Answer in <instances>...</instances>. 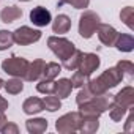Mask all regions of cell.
Here are the masks:
<instances>
[{"instance_id": "cell-13", "label": "cell", "mask_w": 134, "mask_h": 134, "mask_svg": "<svg viewBox=\"0 0 134 134\" xmlns=\"http://www.w3.org/2000/svg\"><path fill=\"white\" fill-rule=\"evenodd\" d=\"M71 90H73V84H71L70 79H66V77H62V79L54 82V95L58 96L60 99L68 98L71 95Z\"/></svg>"}, {"instance_id": "cell-21", "label": "cell", "mask_w": 134, "mask_h": 134, "mask_svg": "<svg viewBox=\"0 0 134 134\" xmlns=\"http://www.w3.org/2000/svg\"><path fill=\"white\" fill-rule=\"evenodd\" d=\"M3 88L10 95H18L24 90V82H22L21 77H11L7 82H3Z\"/></svg>"}, {"instance_id": "cell-4", "label": "cell", "mask_w": 134, "mask_h": 134, "mask_svg": "<svg viewBox=\"0 0 134 134\" xmlns=\"http://www.w3.org/2000/svg\"><path fill=\"white\" fill-rule=\"evenodd\" d=\"M101 24V18L99 14H96L95 11H84L79 18V35L85 40L92 38L96 33L98 25Z\"/></svg>"}, {"instance_id": "cell-9", "label": "cell", "mask_w": 134, "mask_h": 134, "mask_svg": "<svg viewBox=\"0 0 134 134\" xmlns=\"http://www.w3.org/2000/svg\"><path fill=\"white\" fill-rule=\"evenodd\" d=\"M96 33H98V38H99V41L104 44V46H114V43H115V40H117V35H118V32L112 27V25H109V24H99L98 25V29H96Z\"/></svg>"}, {"instance_id": "cell-14", "label": "cell", "mask_w": 134, "mask_h": 134, "mask_svg": "<svg viewBox=\"0 0 134 134\" xmlns=\"http://www.w3.org/2000/svg\"><path fill=\"white\" fill-rule=\"evenodd\" d=\"M22 110L24 114L27 115H35V114H40L41 110H44V104H43V99L36 98V96H32V98H27L22 104Z\"/></svg>"}, {"instance_id": "cell-7", "label": "cell", "mask_w": 134, "mask_h": 134, "mask_svg": "<svg viewBox=\"0 0 134 134\" xmlns=\"http://www.w3.org/2000/svg\"><path fill=\"white\" fill-rule=\"evenodd\" d=\"M40 38H41V32L36 30V29H32L29 25H22V27H19L13 32V40L19 46L33 44V43L40 41Z\"/></svg>"}, {"instance_id": "cell-35", "label": "cell", "mask_w": 134, "mask_h": 134, "mask_svg": "<svg viewBox=\"0 0 134 134\" xmlns=\"http://www.w3.org/2000/svg\"><path fill=\"white\" fill-rule=\"evenodd\" d=\"M66 3H70V0H58V2H57L58 7H63V5H66Z\"/></svg>"}, {"instance_id": "cell-23", "label": "cell", "mask_w": 134, "mask_h": 134, "mask_svg": "<svg viewBox=\"0 0 134 134\" xmlns=\"http://www.w3.org/2000/svg\"><path fill=\"white\" fill-rule=\"evenodd\" d=\"M109 117H110V120L112 121H121V118L126 115V112H128V109H125V107H121V106H118V104H115L114 101L109 104Z\"/></svg>"}, {"instance_id": "cell-34", "label": "cell", "mask_w": 134, "mask_h": 134, "mask_svg": "<svg viewBox=\"0 0 134 134\" xmlns=\"http://www.w3.org/2000/svg\"><path fill=\"white\" fill-rule=\"evenodd\" d=\"M8 120H7V115H5V112H0V129L3 128V125L7 123Z\"/></svg>"}, {"instance_id": "cell-2", "label": "cell", "mask_w": 134, "mask_h": 134, "mask_svg": "<svg viewBox=\"0 0 134 134\" xmlns=\"http://www.w3.org/2000/svg\"><path fill=\"white\" fill-rule=\"evenodd\" d=\"M109 98L107 95H93L88 101L82 103V104H77L79 106V115L81 117H101L107 109H109Z\"/></svg>"}, {"instance_id": "cell-10", "label": "cell", "mask_w": 134, "mask_h": 134, "mask_svg": "<svg viewBox=\"0 0 134 134\" xmlns=\"http://www.w3.org/2000/svg\"><path fill=\"white\" fill-rule=\"evenodd\" d=\"M30 21L36 27H46L52 22V16H51V11L46 10L44 7H36L30 11Z\"/></svg>"}, {"instance_id": "cell-1", "label": "cell", "mask_w": 134, "mask_h": 134, "mask_svg": "<svg viewBox=\"0 0 134 134\" xmlns=\"http://www.w3.org/2000/svg\"><path fill=\"white\" fill-rule=\"evenodd\" d=\"M123 77L125 76L120 73V70L117 68V66H112V68H107L106 71H103L98 77L88 79L87 81V87L90 88V92L93 95H104L110 88L117 87L123 81Z\"/></svg>"}, {"instance_id": "cell-30", "label": "cell", "mask_w": 134, "mask_h": 134, "mask_svg": "<svg viewBox=\"0 0 134 134\" xmlns=\"http://www.w3.org/2000/svg\"><path fill=\"white\" fill-rule=\"evenodd\" d=\"M92 96H93V93L90 92V88H88L87 84H85L84 87H81V90H79V93H77V96H76V103H77V104H82V103L88 101Z\"/></svg>"}, {"instance_id": "cell-11", "label": "cell", "mask_w": 134, "mask_h": 134, "mask_svg": "<svg viewBox=\"0 0 134 134\" xmlns=\"http://www.w3.org/2000/svg\"><path fill=\"white\" fill-rule=\"evenodd\" d=\"M114 103L118 104V106H121V107H125V109H128V110H131V107L134 106V88L131 85L123 87L114 96Z\"/></svg>"}, {"instance_id": "cell-24", "label": "cell", "mask_w": 134, "mask_h": 134, "mask_svg": "<svg viewBox=\"0 0 134 134\" xmlns=\"http://www.w3.org/2000/svg\"><path fill=\"white\" fill-rule=\"evenodd\" d=\"M43 104H44V109L49 110V112H57V110L62 107V101H60V98L55 96V95H47V96H44Z\"/></svg>"}, {"instance_id": "cell-31", "label": "cell", "mask_w": 134, "mask_h": 134, "mask_svg": "<svg viewBox=\"0 0 134 134\" xmlns=\"http://www.w3.org/2000/svg\"><path fill=\"white\" fill-rule=\"evenodd\" d=\"M0 132L2 134H18L19 132V126L16 123H13V121H7L3 125V128L0 129Z\"/></svg>"}, {"instance_id": "cell-12", "label": "cell", "mask_w": 134, "mask_h": 134, "mask_svg": "<svg viewBox=\"0 0 134 134\" xmlns=\"http://www.w3.org/2000/svg\"><path fill=\"white\" fill-rule=\"evenodd\" d=\"M44 65H46V62L43 58H35L32 63H29V70H27V74H25L24 79L29 81V82H35V81L41 79Z\"/></svg>"}, {"instance_id": "cell-20", "label": "cell", "mask_w": 134, "mask_h": 134, "mask_svg": "<svg viewBox=\"0 0 134 134\" xmlns=\"http://www.w3.org/2000/svg\"><path fill=\"white\" fill-rule=\"evenodd\" d=\"M62 71V65H58L57 62H49L44 65V70H43V74H41V79H57L58 74Z\"/></svg>"}, {"instance_id": "cell-19", "label": "cell", "mask_w": 134, "mask_h": 134, "mask_svg": "<svg viewBox=\"0 0 134 134\" xmlns=\"http://www.w3.org/2000/svg\"><path fill=\"white\" fill-rule=\"evenodd\" d=\"M19 18H22V10L18 7H7L0 11V21L5 22V24H11L14 21H18Z\"/></svg>"}, {"instance_id": "cell-22", "label": "cell", "mask_w": 134, "mask_h": 134, "mask_svg": "<svg viewBox=\"0 0 134 134\" xmlns=\"http://www.w3.org/2000/svg\"><path fill=\"white\" fill-rule=\"evenodd\" d=\"M81 57H82V51L76 49L70 57H66V58L63 60V65H62V66H63L65 70H68V71H74V70H77V66H79Z\"/></svg>"}, {"instance_id": "cell-8", "label": "cell", "mask_w": 134, "mask_h": 134, "mask_svg": "<svg viewBox=\"0 0 134 134\" xmlns=\"http://www.w3.org/2000/svg\"><path fill=\"white\" fill-rule=\"evenodd\" d=\"M99 65H101V58L93 54V52H87L84 54L82 52V57H81V62H79V66H77V70L85 74V76H92L98 68H99Z\"/></svg>"}, {"instance_id": "cell-27", "label": "cell", "mask_w": 134, "mask_h": 134, "mask_svg": "<svg viewBox=\"0 0 134 134\" xmlns=\"http://www.w3.org/2000/svg\"><path fill=\"white\" fill-rule=\"evenodd\" d=\"M115 66L120 70V73L123 76H128V77L134 76V65H132V62H129V60H120Z\"/></svg>"}, {"instance_id": "cell-16", "label": "cell", "mask_w": 134, "mask_h": 134, "mask_svg": "<svg viewBox=\"0 0 134 134\" xmlns=\"http://www.w3.org/2000/svg\"><path fill=\"white\" fill-rule=\"evenodd\" d=\"M25 128L30 134H41L47 129V120L43 117H36V118H29L25 121Z\"/></svg>"}, {"instance_id": "cell-33", "label": "cell", "mask_w": 134, "mask_h": 134, "mask_svg": "<svg viewBox=\"0 0 134 134\" xmlns=\"http://www.w3.org/2000/svg\"><path fill=\"white\" fill-rule=\"evenodd\" d=\"M8 106H10V104H8V101H7L2 95H0V112H5V110L8 109Z\"/></svg>"}, {"instance_id": "cell-15", "label": "cell", "mask_w": 134, "mask_h": 134, "mask_svg": "<svg viewBox=\"0 0 134 134\" xmlns=\"http://www.w3.org/2000/svg\"><path fill=\"white\" fill-rule=\"evenodd\" d=\"M114 46L120 51V52H131L134 49V38L129 33H118L117 40L114 43Z\"/></svg>"}, {"instance_id": "cell-32", "label": "cell", "mask_w": 134, "mask_h": 134, "mask_svg": "<svg viewBox=\"0 0 134 134\" xmlns=\"http://www.w3.org/2000/svg\"><path fill=\"white\" fill-rule=\"evenodd\" d=\"M68 5H71V7L76 8V10H85V8H88V5H90V0H70Z\"/></svg>"}, {"instance_id": "cell-5", "label": "cell", "mask_w": 134, "mask_h": 134, "mask_svg": "<svg viewBox=\"0 0 134 134\" xmlns=\"http://www.w3.org/2000/svg\"><path fill=\"white\" fill-rule=\"evenodd\" d=\"M47 46L62 62L76 51V46L73 44V41H70L65 36H49L47 38Z\"/></svg>"}, {"instance_id": "cell-17", "label": "cell", "mask_w": 134, "mask_h": 134, "mask_svg": "<svg viewBox=\"0 0 134 134\" xmlns=\"http://www.w3.org/2000/svg\"><path fill=\"white\" fill-rule=\"evenodd\" d=\"M99 128V120L98 117H81L79 123V131L82 134H93Z\"/></svg>"}, {"instance_id": "cell-6", "label": "cell", "mask_w": 134, "mask_h": 134, "mask_svg": "<svg viewBox=\"0 0 134 134\" xmlns=\"http://www.w3.org/2000/svg\"><path fill=\"white\" fill-rule=\"evenodd\" d=\"M79 123H81L79 112H68L55 120V129L62 134L76 132V131H79Z\"/></svg>"}, {"instance_id": "cell-26", "label": "cell", "mask_w": 134, "mask_h": 134, "mask_svg": "<svg viewBox=\"0 0 134 134\" xmlns=\"http://www.w3.org/2000/svg\"><path fill=\"white\" fill-rule=\"evenodd\" d=\"M120 19L123 21V24H125L128 29H132V27H134V24H132V21H134V10H132V7L123 8V10L120 11Z\"/></svg>"}, {"instance_id": "cell-37", "label": "cell", "mask_w": 134, "mask_h": 134, "mask_svg": "<svg viewBox=\"0 0 134 134\" xmlns=\"http://www.w3.org/2000/svg\"><path fill=\"white\" fill-rule=\"evenodd\" d=\"M19 2H30V0H19Z\"/></svg>"}, {"instance_id": "cell-3", "label": "cell", "mask_w": 134, "mask_h": 134, "mask_svg": "<svg viewBox=\"0 0 134 134\" xmlns=\"http://www.w3.org/2000/svg\"><path fill=\"white\" fill-rule=\"evenodd\" d=\"M29 60L24 58V57H18V55H11L8 58H5L2 62V70L13 76V77H21L24 79L25 74H27V70H29Z\"/></svg>"}, {"instance_id": "cell-25", "label": "cell", "mask_w": 134, "mask_h": 134, "mask_svg": "<svg viewBox=\"0 0 134 134\" xmlns=\"http://www.w3.org/2000/svg\"><path fill=\"white\" fill-rule=\"evenodd\" d=\"M13 32L8 30H0V51H7L13 46Z\"/></svg>"}, {"instance_id": "cell-36", "label": "cell", "mask_w": 134, "mask_h": 134, "mask_svg": "<svg viewBox=\"0 0 134 134\" xmlns=\"http://www.w3.org/2000/svg\"><path fill=\"white\" fill-rule=\"evenodd\" d=\"M3 82H5V81H3L2 77H0V88H3Z\"/></svg>"}, {"instance_id": "cell-28", "label": "cell", "mask_w": 134, "mask_h": 134, "mask_svg": "<svg viewBox=\"0 0 134 134\" xmlns=\"http://www.w3.org/2000/svg\"><path fill=\"white\" fill-rule=\"evenodd\" d=\"M36 90L44 95H54V81L51 79H41L36 84Z\"/></svg>"}, {"instance_id": "cell-29", "label": "cell", "mask_w": 134, "mask_h": 134, "mask_svg": "<svg viewBox=\"0 0 134 134\" xmlns=\"http://www.w3.org/2000/svg\"><path fill=\"white\" fill-rule=\"evenodd\" d=\"M71 84H73V88L76 87V88H81V87H84L85 84H87V81H88V76H85V74H82L79 70L76 71L74 70V74L71 76Z\"/></svg>"}, {"instance_id": "cell-18", "label": "cell", "mask_w": 134, "mask_h": 134, "mask_svg": "<svg viewBox=\"0 0 134 134\" xmlns=\"http://www.w3.org/2000/svg\"><path fill=\"white\" fill-rule=\"evenodd\" d=\"M71 29V19L66 16V14H58L54 21H52V30L54 33H68Z\"/></svg>"}]
</instances>
